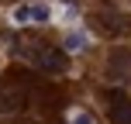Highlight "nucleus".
Here are the masks:
<instances>
[{"label": "nucleus", "instance_id": "obj_1", "mask_svg": "<svg viewBox=\"0 0 131 124\" xmlns=\"http://www.w3.org/2000/svg\"><path fill=\"white\" fill-rule=\"evenodd\" d=\"M17 52H21V59H28L35 69L52 72V76H62V72L69 69L66 48H52V45H45V41H38V38H35V45H24V48H17Z\"/></svg>", "mask_w": 131, "mask_h": 124}, {"label": "nucleus", "instance_id": "obj_2", "mask_svg": "<svg viewBox=\"0 0 131 124\" xmlns=\"http://www.w3.org/2000/svg\"><path fill=\"white\" fill-rule=\"evenodd\" d=\"M97 28L104 35H114V38H121V35H131V14H121V10H100L97 14Z\"/></svg>", "mask_w": 131, "mask_h": 124}, {"label": "nucleus", "instance_id": "obj_3", "mask_svg": "<svg viewBox=\"0 0 131 124\" xmlns=\"http://www.w3.org/2000/svg\"><path fill=\"white\" fill-rule=\"evenodd\" d=\"M104 104H107V117L114 124H131V97L117 90H107L104 93Z\"/></svg>", "mask_w": 131, "mask_h": 124}, {"label": "nucleus", "instance_id": "obj_4", "mask_svg": "<svg viewBox=\"0 0 131 124\" xmlns=\"http://www.w3.org/2000/svg\"><path fill=\"white\" fill-rule=\"evenodd\" d=\"M10 17H14V24H48L52 21V7L48 4H17Z\"/></svg>", "mask_w": 131, "mask_h": 124}, {"label": "nucleus", "instance_id": "obj_5", "mask_svg": "<svg viewBox=\"0 0 131 124\" xmlns=\"http://www.w3.org/2000/svg\"><path fill=\"white\" fill-rule=\"evenodd\" d=\"M86 45H90V41H86L83 31H69L66 35V52H86Z\"/></svg>", "mask_w": 131, "mask_h": 124}, {"label": "nucleus", "instance_id": "obj_6", "mask_svg": "<svg viewBox=\"0 0 131 124\" xmlns=\"http://www.w3.org/2000/svg\"><path fill=\"white\" fill-rule=\"evenodd\" d=\"M69 124H93V117H90V114H83V110H76V114L69 117Z\"/></svg>", "mask_w": 131, "mask_h": 124}]
</instances>
